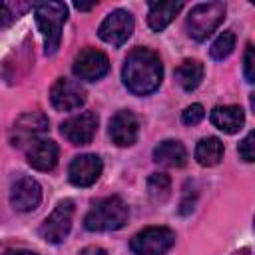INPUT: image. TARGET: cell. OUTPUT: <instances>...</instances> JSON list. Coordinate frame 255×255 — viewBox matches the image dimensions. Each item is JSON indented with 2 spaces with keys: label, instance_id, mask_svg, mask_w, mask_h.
<instances>
[{
  "label": "cell",
  "instance_id": "1",
  "mask_svg": "<svg viewBox=\"0 0 255 255\" xmlns=\"http://www.w3.org/2000/svg\"><path fill=\"white\" fill-rule=\"evenodd\" d=\"M163 78L159 56L149 48H133L124 60L122 80L133 96H147L155 92Z\"/></svg>",
  "mask_w": 255,
  "mask_h": 255
},
{
  "label": "cell",
  "instance_id": "2",
  "mask_svg": "<svg viewBox=\"0 0 255 255\" xmlns=\"http://www.w3.org/2000/svg\"><path fill=\"white\" fill-rule=\"evenodd\" d=\"M34 16L44 36L46 54H56L62 40V28L68 20V6L64 2H38L34 6Z\"/></svg>",
  "mask_w": 255,
  "mask_h": 255
},
{
  "label": "cell",
  "instance_id": "3",
  "mask_svg": "<svg viewBox=\"0 0 255 255\" xmlns=\"http://www.w3.org/2000/svg\"><path fill=\"white\" fill-rule=\"evenodd\" d=\"M128 205L122 197L112 195L94 203V207L84 217V227L88 231H116L128 223Z\"/></svg>",
  "mask_w": 255,
  "mask_h": 255
},
{
  "label": "cell",
  "instance_id": "4",
  "mask_svg": "<svg viewBox=\"0 0 255 255\" xmlns=\"http://www.w3.org/2000/svg\"><path fill=\"white\" fill-rule=\"evenodd\" d=\"M223 18H225V4L223 2L213 0V2L197 4L187 14V20H185L187 34L193 40L203 42L215 32V28L223 22Z\"/></svg>",
  "mask_w": 255,
  "mask_h": 255
},
{
  "label": "cell",
  "instance_id": "5",
  "mask_svg": "<svg viewBox=\"0 0 255 255\" xmlns=\"http://www.w3.org/2000/svg\"><path fill=\"white\" fill-rule=\"evenodd\" d=\"M175 243V233L169 227H145L129 241L133 255H165Z\"/></svg>",
  "mask_w": 255,
  "mask_h": 255
},
{
  "label": "cell",
  "instance_id": "6",
  "mask_svg": "<svg viewBox=\"0 0 255 255\" xmlns=\"http://www.w3.org/2000/svg\"><path fill=\"white\" fill-rule=\"evenodd\" d=\"M72 217H74V201L62 199L42 223L40 237L48 243H62L72 229Z\"/></svg>",
  "mask_w": 255,
  "mask_h": 255
},
{
  "label": "cell",
  "instance_id": "7",
  "mask_svg": "<svg viewBox=\"0 0 255 255\" xmlns=\"http://www.w3.org/2000/svg\"><path fill=\"white\" fill-rule=\"evenodd\" d=\"M48 129V118L40 112H28L20 116L10 131V143L14 147H24L32 145L34 141L40 139V135Z\"/></svg>",
  "mask_w": 255,
  "mask_h": 255
},
{
  "label": "cell",
  "instance_id": "8",
  "mask_svg": "<svg viewBox=\"0 0 255 255\" xmlns=\"http://www.w3.org/2000/svg\"><path fill=\"white\" fill-rule=\"evenodd\" d=\"M131 32H133V16L122 8L110 12L98 28V36L112 46H122L124 42H128Z\"/></svg>",
  "mask_w": 255,
  "mask_h": 255
},
{
  "label": "cell",
  "instance_id": "9",
  "mask_svg": "<svg viewBox=\"0 0 255 255\" xmlns=\"http://www.w3.org/2000/svg\"><path fill=\"white\" fill-rule=\"evenodd\" d=\"M72 70H74L76 78H80L84 82H98L108 74L110 60L104 52H100L96 48H84L74 58Z\"/></svg>",
  "mask_w": 255,
  "mask_h": 255
},
{
  "label": "cell",
  "instance_id": "10",
  "mask_svg": "<svg viewBox=\"0 0 255 255\" xmlns=\"http://www.w3.org/2000/svg\"><path fill=\"white\" fill-rule=\"evenodd\" d=\"M50 102L58 112H74L84 106L86 90L80 86V82L58 78L50 88Z\"/></svg>",
  "mask_w": 255,
  "mask_h": 255
},
{
  "label": "cell",
  "instance_id": "11",
  "mask_svg": "<svg viewBox=\"0 0 255 255\" xmlns=\"http://www.w3.org/2000/svg\"><path fill=\"white\" fill-rule=\"evenodd\" d=\"M60 131L72 145H88L98 131V116L94 112H80L62 122Z\"/></svg>",
  "mask_w": 255,
  "mask_h": 255
},
{
  "label": "cell",
  "instance_id": "12",
  "mask_svg": "<svg viewBox=\"0 0 255 255\" xmlns=\"http://www.w3.org/2000/svg\"><path fill=\"white\" fill-rule=\"evenodd\" d=\"M102 169H104V163H102L100 155H96V153H82V155H76L70 161L68 179L76 187H90V185H94L100 179Z\"/></svg>",
  "mask_w": 255,
  "mask_h": 255
},
{
  "label": "cell",
  "instance_id": "13",
  "mask_svg": "<svg viewBox=\"0 0 255 255\" xmlns=\"http://www.w3.org/2000/svg\"><path fill=\"white\" fill-rule=\"evenodd\" d=\"M42 201V187L30 175H20L10 187V205L20 211L28 213L34 211Z\"/></svg>",
  "mask_w": 255,
  "mask_h": 255
},
{
  "label": "cell",
  "instance_id": "14",
  "mask_svg": "<svg viewBox=\"0 0 255 255\" xmlns=\"http://www.w3.org/2000/svg\"><path fill=\"white\" fill-rule=\"evenodd\" d=\"M108 133L118 147L133 145L137 141V133H139V122H137L135 114L129 110H122V112L114 114L110 120V126H108Z\"/></svg>",
  "mask_w": 255,
  "mask_h": 255
},
{
  "label": "cell",
  "instance_id": "15",
  "mask_svg": "<svg viewBox=\"0 0 255 255\" xmlns=\"http://www.w3.org/2000/svg\"><path fill=\"white\" fill-rule=\"evenodd\" d=\"M58 155H60V149L52 139H38L26 151L28 163L38 171H52L58 163Z\"/></svg>",
  "mask_w": 255,
  "mask_h": 255
},
{
  "label": "cell",
  "instance_id": "16",
  "mask_svg": "<svg viewBox=\"0 0 255 255\" xmlns=\"http://www.w3.org/2000/svg\"><path fill=\"white\" fill-rule=\"evenodd\" d=\"M209 120L217 129L225 133H237L245 124V114L239 106H217L211 110Z\"/></svg>",
  "mask_w": 255,
  "mask_h": 255
},
{
  "label": "cell",
  "instance_id": "17",
  "mask_svg": "<svg viewBox=\"0 0 255 255\" xmlns=\"http://www.w3.org/2000/svg\"><path fill=\"white\" fill-rule=\"evenodd\" d=\"M153 161L165 167H183L187 163V149L177 139H165L153 149Z\"/></svg>",
  "mask_w": 255,
  "mask_h": 255
},
{
  "label": "cell",
  "instance_id": "18",
  "mask_svg": "<svg viewBox=\"0 0 255 255\" xmlns=\"http://www.w3.org/2000/svg\"><path fill=\"white\" fill-rule=\"evenodd\" d=\"M181 8H183V2H149V12H147L149 28L153 32L165 30Z\"/></svg>",
  "mask_w": 255,
  "mask_h": 255
},
{
  "label": "cell",
  "instance_id": "19",
  "mask_svg": "<svg viewBox=\"0 0 255 255\" xmlns=\"http://www.w3.org/2000/svg\"><path fill=\"white\" fill-rule=\"evenodd\" d=\"M223 143L219 137H201L195 145V159L203 167H213L223 159Z\"/></svg>",
  "mask_w": 255,
  "mask_h": 255
},
{
  "label": "cell",
  "instance_id": "20",
  "mask_svg": "<svg viewBox=\"0 0 255 255\" xmlns=\"http://www.w3.org/2000/svg\"><path fill=\"white\" fill-rule=\"evenodd\" d=\"M175 80H177V84L185 92L195 90L201 84V80H203V64L197 62V60H185V62H181L175 68Z\"/></svg>",
  "mask_w": 255,
  "mask_h": 255
},
{
  "label": "cell",
  "instance_id": "21",
  "mask_svg": "<svg viewBox=\"0 0 255 255\" xmlns=\"http://www.w3.org/2000/svg\"><path fill=\"white\" fill-rule=\"evenodd\" d=\"M145 185H147V195H149L155 203L167 201V197H169V193H171V179H169L167 173H159V171L151 173V175L147 177Z\"/></svg>",
  "mask_w": 255,
  "mask_h": 255
},
{
  "label": "cell",
  "instance_id": "22",
  "mask_svg": "<svg viewBox=\"0 0 255 255\" xmlns=\"http://www.w3.org/2000/svg\"><path fill=\"white\" fill-rule=\"evenodd\" d=\"M233 48H235V34L231 30H225L215 38V42L209 48V54L213 60H225L233 52Z\"/></svg>",
  "mask_w": 255,
  "mask_h": 255
},
{
  "label": "cell",
  "instance_id": "23",
  "mask_svg": "<svg viewBox=\"0 0 255 255\" xmlns=\"http://www.w3.org/2000/svg\"><path fill=\"white\" fill-rule=\"evenodd\" d=\"M203 118H205V110H203L201 104H191V106H187V108L183 110V114H181V122H183L185 126H195V124H199Z\"/></svg>",
  "mask_w": 255,
  "mask_h": 255
},
{
  "label": "cell",
  "instance_id": "24",
  "mask_svg": "<svg viewBox=\"0 0 255 255\" xmlns=\"http://www.w3.org/2000/svg\"><path fill=\"white\" fill-rule=\"evenodd\" d=\"M243 74H245V80L249 84L255 82V52H253V46L251 44L247 46L245 56H243Z\"/></svg>",
  "mask_w": 255,
  "mask_h": 255
},
{
  "label": "cell",
  "instance_id": "25",
  "mask_svg": "<svg viewBox=\"0 0 255 255\" xmlns=\"http://www.w3.org/2000/svg\"><path fill=\"white\" fill-rule=\"evenodd\" d=\"M253 141H255V131H249V133L245 135V139L239 143V155H241V159L247 161V163H251L253 157H255V153H253Z\"/></svg>",
  "mask_w": 255,
  "mask_h": 255
},
{
  "label": "cell",
  "instance_id": "26",
  "mask_svg": "<svg viewBox=\"0 0 255 255\" xmlns=\"http://www.w3.org/2000/svg\"><path fill=\"white\" fill-rule=\"evenodd\" d=\"M14 14H12V10H10V6L8 4H4V2H0V28H4V26H8V24H12L14 22Z\"/></svg>",
  "mask_w": 255,
  "mask_h": 255
},
{
  "label": "cell",
  "instance_id": "27",
  "mask_svg": "<svg viewBox=\"0 0 255 255\" xmlns=\"http://www.w3.org/2000/svg\"><path fill=\"white\" fill-rule=\"evenodd\" d=\"M84 255H106V251L100 249V247H88V249L84 251Z\"/></svg>",
  "mask_w": 255,
  "mask_h": 255
},
{
  "label": "cell",
  "instance_id": "28",
  "mask_svg": "<svg viewBox=\"0 0 255 255\" xmlns=\"http://www.w3.org/2000/svg\"><path fill=\"white\" fill-rule=\"evenodd\" d=\"M74 6H76L78 10H84V12H88V10H92V8L96 6V2H90V4H84V2H76Z\"/></svg>",
  "mask_w": 255,
  "mask_h": 255
},
{
  "label": "cell",
  "instance_id": "29",
  "mask_svg": "<svg viewBox=\"0 0 255 255\" xmlns=\"http://www.w3.org/2000/svg\"><path fill=\"white\" fill-rule=\"evenodd\" d=\"M4 255H38V253H34V251H24V249H20V251H8V253H4Z\"/></svg>",
  "mask_w": 255,
  "mask_h": 255
}]
</instances>
